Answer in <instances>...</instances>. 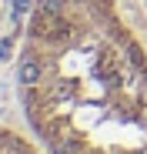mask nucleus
<instances>
[{"instance_id": "obj_2", "label": "nucleus", "mask_w": 147, "mask_h": 154, "mask_svg": "<svg viewBox=\"0 0 147 154\" xmlns=\"http://www.w3.org/2000/svg\"><path fill=\"white\" fill-rule=\"evenodd\" d=\"M0 154H47L40 144H30L27 137H20L7 127H0Z\"/></svg>"}, {"instance_id": "obj_1", "label": "nucleus", "mask_w": 147, "mask_h": 154, "mask_svg": "<svg viewBox=\"0 0 147 154\" xmlns=\"http://www.w3.org/2000/svg\"><path fill=\"white\" fill-rule=\"evenodd\" d=\"M17 77L47 154H147V54L114 0H40Z\"/></svg>"}]
</instances>
